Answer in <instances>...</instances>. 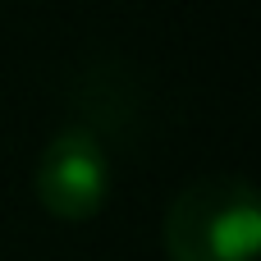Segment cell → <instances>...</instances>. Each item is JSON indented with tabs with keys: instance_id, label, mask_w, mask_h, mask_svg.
Masks as SVG:
<instances>
[{
	"instance_id": "cell-1",
	"label": "cell",
	"mask_w": 261,
	"mask_h": 261,
	"mask_svg": "<svg viewBox=\"0 0 261 261\" xmlns=\"http://www.w3.org/2000/svg\"><path fill=\"white\" fill-rule=\"evenodd\" d=\"M261 243V202L243 174H206L179 188L165 211L170 261H252Z\"/></svg>"
},
{
	"instance_id": "cell-2",
	"label": "cell",
	"mask_w": 261,
	"mask_h": 261,
	"mask_svg": "<svg viewBox=\"0 0 261 261\" xmlns=\"http://www.w3.org/2000/svg\"><path fill=\"white\" fill-rule=\"evenodd\" d=\"M32 188H37V202L50 216L87 220L106 202V188H110V156H106L101 138L92 128H83V124L60 128L41 147Z\"/></svg>"
}]
</instances>
